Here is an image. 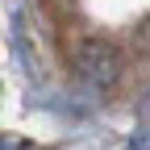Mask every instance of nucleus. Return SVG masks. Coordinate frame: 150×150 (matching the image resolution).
Segmentation results:
<instances>
[{"instance_id":"f257e3e1","label":"nucleus","mask_w":150,"mask_h":150,"mask_svg":"<svg viewBox=\"0 0 150 150\" xmlns=\"http://www.w3.org/2000/svg\"><path fill=\"white\" fill-rule=\"evenodd\" d=\"M75 71L83 75L92 88H112L121 79V50L104 42V38H83L79 46H75Z\"/></svg>"},{"instance_id":"f03ea898","label":"nucleus","mask_w":150,"mask_h":150,"mask_svg":"<svg viewBox=\"0 0 150 150\" xmlns=\"http://www.w3.org/2000/svg\"><path fill=\"white\" fill-rule=\"evenodd\" d=\"M134 46H138V54H150V17L142 21V29L134 33Z\"/></svg>"}]
</instances>
